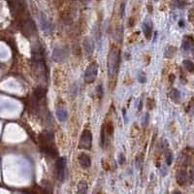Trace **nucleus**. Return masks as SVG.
Instances as JSON below:
<instances>
[{
  "instance_id": "obj_18",
  "label": "nucleus",
  "mask_w": 194,
  "mask_h": 194,
  "mask_svg": "<svg viewBox=\"0 0 194 194\" xmlns=\"http://www.w3.org/2000/svg\"><path fill=\"white\" fill-rule=\"evenodd\" d=\"M188 19L190 20V22H194V8L189 10V12H188Z\"/></svg>"
},
{
  "instance_id": "obj_1",
  "label": "nucleus",
  "mask_w": 194,
  "mask_h": 194,
  "mask_svg": "<svg viewBox=\"0 0 194 194\" xmlns=\"http://www.w3.org/2000/svg\"><path fill=\"white\" fill-rule=\"evenodd\" d=\"M119 66V50L113 47L111 49L108 56V74L110 78L117 75Z\"/></svg>"
},
{
  "instance_id": "obj_6",
  "label": "nucleus",
  "mask_w": 194,
  "mask_h": 194,
  "mask_svg": "<svg viewBox=\"0 0 194 194\" xmlns=\"http://www.w3.org/2000/svg\"><path fill=\"white\" fill-rule=\"evenodd\" d=\"M40 24H41V28H42V30L45 33L50 34L53 32V24L44 13H41L40 15Z\"/></svg>"
},
{
  "instance_id": "obj_16",
  "label": "nucleus",
  "mask_w": 194,
  "mask_h": 194,
  "mask_svg": "<svg viewBox=\"0 0 194 194\" xmlns=\"http://www.w3.org/2000/svg\"><path fill=\"white\" fill-rule=\"evenodd\" d=\"M175 53H176L175 47H168L167 50H166V52H165V55L167 57H172V56H174Z\"/></svg>"
},
{
  "instance_id": "obj_14",
  "label": "nucleus",
  "mask_w": 194,
  "mask_h": 194,
  "mask_svg": "<svg viewBox=\"0 0 194 194\" xmlns=\"http://www.w3.org/2000/svg\"><path fill=\"white\" fill-rule=\"evenodd\" d=\"M183 67L186 68V70H187L188 72H193L194 71V63L190 60H183Z\"/></svg>"
},
{
  "instance_id": "obj_5",
  "label": "nucleus",
  "mask_w": 194,
  "mask_h": 194,
  "mask_svg": "<svg viewBox=\"0 0 194 194\" xmlns=\"http://www.w3.org/2000/svg\"><path fill=\"white\" fill-rule=\"evenodd\" d=\"M68 56V49L64 46H57L55 48L53 53V58L55 61H63Z\"/></svg>"
},
{
  "instance_id": "obj_10",
  "label": "nucleus",
  "mask_w": 194,
  "mask_h": 194,
  "mask_svg": "<svg viewBox=\"0 0 194 194\" xmlns=\"http://www.w3.org/2000/svg\"><path fill=\"white\" fill-rule=\"evenodd\" d=\"M151 31H152V24H151V22H145L143 24V32H144L145 36L147 39H149L150 38V35H151Z\"/></svg>"
},
{
  "instance_id": "obj_15",
  "label": "nucleus",
  "mask_w": 194,
  "mask_h": 194,
  "mask_svg": "<svg viewBox=\"0 0 194 194\" xmlns=\"http://www.w3.org/2000/svg\"><path fill=\"white\" fill-rule=\"evenodd\" d=\"M180 97H181L180 92H179V91H178L177 89H173V90L171 91V98H172L173 101H175L176 103H179Z\"/></svg>"
},
{
  "instance_id": "obj_22",
  "label": "nucleus",
  "mask_w": 194,
  "mask_h": 194,
  "mask_svg": "<svg viewBox=\"0 0 194 194\" xmlns=\"http://www.w3.org/2000/svg\"><path fill=\"white\" fill-rule=\"evenodd\" d=\"M97 91H98V96L101 97L102 94H103V92L101 91V86H98V87H97Z\"/></svg>"
},
{
  "instance_id": "obj_19",
  "label": "nucleus",
  "mask_w": 194,
  "mask_h": 194,
  "mask_svg": "<svg viewBox=\"0 0 194 194\" xmlns=\"http://www.w3.org/2000/svg\"><path fill=\"white\" fill-rule=\"evenodd\" d=\"M139 81L140 83H145L146 81V76L144 73H140L139 74Z\"/></svg>"
},
{
  "instance_id": "obj_17",
  "label": "nucleus",
  "mask_w": 194,
  "mask_h": 194,
  "mask_svg": "<svg viewBox=\"0 0 194 194\" xmlns=\"http://www.w3.org/2000/svg\"><path fill=\"white\" fill-rule=\"evenodd\" d=\"M174 5L178 8H182L186 5V0H173Z\"/></svg>"
},
{
  "instance_id": "obj_23",
  "label": "nucleus",
  "mask_w": 194,
  "mask_h": 194,
  "mask_svg": "<svg viewBox=\"0 0 194 194\" xmlns=\"http://www.w3.org/2000/svg\"><path fill=\"white\" fill-rule=\"evenodd\" d=\"M193 180H194V171H193Z\"/></svg>"
},
{
  "instance_id": "obj_8",
  "label": "nucleus",
  "mask_w": 194,
  "mask_h": 194,
  "mask_svg": "<svg viewBox=\"0 0 194 194\" xmlns=\"http://www.w3.org/2000/svg\"><path fill=\"white\" fill-rule=\"evenodd\" d=\"M79 162H80V165L81 168L84 169H87L90 167L91 165V159L90 157L87 155H85V154H81L80 156H79Z\"/></svg>"
},
{
  "instance_id": "obj_3",
  "label": "nucleus",
  "mask_w": 194,
  "mask_h": 194,
  "mask_svg": "<svg viewBox=\"0 0 194 194\" xmlns=\"http://www.w3.org/2000/svg\"><path fill=\"white\" fill-rule=\"evenodd\" d=\"M98 73V65L96 62H92L88 65L85 73V81L87 84H91L95 81Z\"/></svg>"
},
{
  "instance_id": "obj_2",
  "label": "nucleus",
  "mask_w": 194,
  "mask_h": 194,
  "mask_svg": "<svg viewBox=\"0 0 194 194\" xmlns=\"http://www.w3.org/2000/svg\"><path fill=\"white\" fill-rule=\"evenodd\" d=\"M91 145H92V136L89 130H84L81 133L80 143H79V149H90Z\"/></svg>"
},
{
  "instance_id": "obj_20",
  "label": "nucleus",
  "mask_w": 194,
  "mask_h": 194,
  "mask_svg": "<svg viewBox=\"0 0 194 194\" xmlns=\"http://www.w3.org/2000/svg\"><path fill=\"white\" fill-rule=\"evenodd\" d=\"M172 158H173V156H172V155L170 154V152H169V154H167V156H166V163H167L168 165H170L171 163H172Z\"/></svg>"
},
{
  "instance_id": "obj_4",
  "label": "nucleus",
  "mask_w": 194,
  "mask_h": 194,
  "mask_svg": "<svg viewBox=\"0 0 194 194\" xmlns=\"http://www.w3.org/2000/svg\"><path fill=\"white\" fill-rule=\"evenodd\" d=\"M55 170H56V177L59 181H63L65 178V170H66V158L59 157L55 163Z\"/></svg>"
},
{
  "instance_id": "obj_7",
  "label": "nucleus",
  "mask_w": 194,
  "mask_h": 194,
  "mask_svg": "<svg viewBox=\"0 0 194 194\" xmlns=\"http://www.w3.org/2000/svg\"><path fill=\"white\" fill-rule=\"evenodd\" d=\"M84 50H85V53L87 56H90L92 55L93 50H94V44H93V41L91 40L90 37H86L84 40Z\"/></svg>"
},
{
  "instance_id": "obj_11",
  "label": "nucleus",
  "mask_w": 194,
  "mask_h": 194,
  "mask_svg": "<svg viewBox=\"0 0 194 194\" xmlns=\"http://www.w3.org/2000/svg\"><path fill=\"white\" fill-rule=\"evenodd\" d=\"M56 117L58 118L59 121H66L67 118H68V114H67V112L65 109H62V108H60L56 111Z\"/></svg>"
},
{
  "instance_id": "obj_13",
  "label": "nucleus",
  "mask_w": 194,
  "mask_h": 194,
  "mask_svg": "<svg viewBox=\"0 0 194 194\" xmlns=\"http://www.w3.org/2000/svg\"><path fill=\"white\" fill-rule=\"evenodd\" d=\"M87 192V183L86 181H80L78 185V193L85 194Z\"/></svg>"
},
{
  "instance_id": "obj_21",
  "label": "nucleus",
  "mask_w": 194,
  "mask_h": 194,
  "mask_svg": "<svg viewBox=\"0 0 194 194\" xmlns=\"http://www.w3.org/2000/svg\"><path fill=\"white\" fill-rule=\"evenodd\" d=\"M119 164L120 165L124 164V156H123V155H120V156H119Z\"/></svg>"
},
{
  "instance_id": "obj_24",
  "label": "nucleus",
  "mask_w": 194,
  "mask_h": 194,
  "mask_svg": "<svg viewBox=\"0 0 194 194\" xmlns=\"http://www.w3.org/2000/svg\"><path fill=\"white\" fill-rule=\"evenodd\" d=\"M155 1H157V0H155Z\"/></svg>"
},
{
  "instance_id": "obj_9",
  "label": "nucleus",
  "mask_w": 194,
  "mask_h": 194,
  "mask_svg": "<svg viewBox=\"0 0 194 194\" xmlns=\"http://www.w3.org/2000/svg\"><path fill=\"white\" fill-rule=\"evenodd\" d=\"M177 181L180 186H183L187 181V173L186 170L179 171L178 175H177Z\"/></svg>"
},
{
  "instance_id": "obj_12",
  "label": "nucleus",
  "mask_w": 194,
  "mask_h": 194,
  "mask_svg": "<svg viewBox=\"0 0 194 194\" xmlns=\"http://www.w3.org/2000/svg\"><path fill=\"white\" fill-rule=\"evenodd\" d=\"M194 47V43L192 39L190 38H186L185 40H183L182 42V49L185 50H192V48Z\"/></svg>"
}]
</instances>
